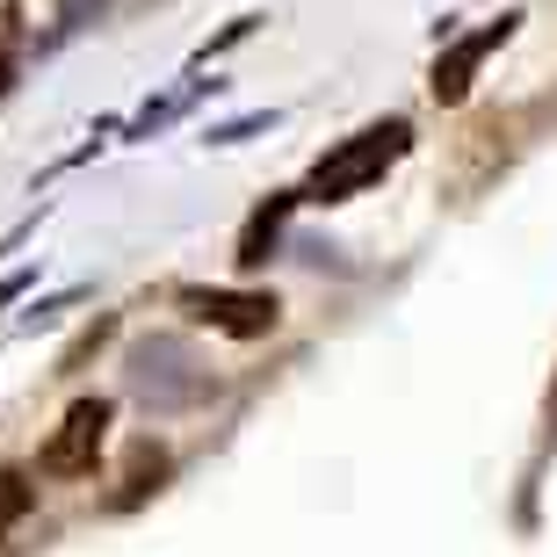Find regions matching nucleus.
<instances>
[{
  "mask_svg": "<svg viewBox=\"0 0 557 557\" xmlns=\"http://www.w3.org/2000/svg\"><path fill=\"white\" fill-rule=\"evenodd\" d=\"M413 145V124L406 116H392V124H370V131H355L348 145H333L326 160L311 166V182H305V203H341V196H355V188H370L384 166L398 160Z\"/></svg>",
  "mask_w": 557,
  "mask_h": 557,
  "instance_id": "nucleus-1",
  "label": "nucleus"
},
{
  "mask_svg": "<svg viewBox=\"0 0 557 557\" xmlns=\"http://www.w3.org/2000/svg\"><path fill=\"white\" fill-rule=\"evenodd\" d=\"M131 384H138L145 406H188V398H203L210 376L196 370V355L182 341H138L131 348Z\"/></svg>",
  "mask_w": 557,
  "mask_h": 557,
  "instance_id": "nucleus-2",
  "label": "nucleus"
},
{
  "mask_svg": "<svg viewBox=\"0 0 557 557\" xmlns=\"http://www.w3.org/2000/svg\"><path fill=\"white\" fill-rule=\"evenodd\" d=\"M102 428H109V398H81L59 420V434L37 449V471L44 478H87L95 471V449H102Z\"/></svg>",
  "mask_w": 557,
  "mask_h": 557,
  "instance_id": "nucleus-3",
  "label": "nucleus"
},
{
  "mask_svg": "<svg viewBox=\"0 0 557 557\" xmlns=\"http://www.w3.org/2000/svg\"><path fill=\"white\" fill-rule=\"evenodd\" d=\"M182 305L232 341H261L275 326V297H261V289H182Z\"/></svg>",
  "mask_w": 557,
  "mask_h": 557,
  "instance_id": "nucleus-4",
  "label": "nucleus"
},
{
  "mask_svg": "<svg viewBox=\"0 0 557 557\" xmlns=\"http://www.w3.org/2000/svg\"><path fill=\"white\" fill-rule=\"evenodd\" d=\"M521 15H499L493 29H478V37H463L449 51V59H434V102H463V95H471V81H478V65H485V51H493V44H507V29H515Z\"/></svg>",
  "mask_w": 557,
  "mask_h": 557,
  "instance_id": "nucleus-5",
  "label": "nucleus"
},
{
  "mask_svg": "<svg viewBox=\"0 0 557 557\" xmlns=\"http://www.w3.org/2000/svg\"><path fill=\"white\" fill-rule=\"evenodd\" d=\"M283 218H289V196H275V203H269V210H261V218L247 225V239H239V261H247V269H261V261H269L275 232H283Z\"/></svg>",
  "mask_w": 557,
  "mask_h": 557,
  "instance_id": "nucleus-6",
  "label": "nucleus"
},
{
  "mask_svg": "<svg viewBox=\"0 0 557 557\" xmlns=\"http://www.w3.org/2000/svg\"><path fill=\"white\" fill-rule=\"evenodd\" d=\"M29 507H37V485H29L22 471H0V529H8V521H22Z\"/></svg>",
  "mask_w": 557,
  "mask_h": 557,
  "instance_id": "nucleus-7",
  "label": "nucleus"
},
{
  "mask_svg": "<svg viewBox=\"0 0 557 557\" xmlns=\"http://www.w3.org/2000/svg\"><path fill=\"white\" fill-rule=\"evenodd\" d=\"M15 87V22L0 15V95Z\"/></svg>",
  "mask_w": 557,
  "mask_h": 557,
  "instance_id": "nucleus-8",
  "label": "nucleus"
}]
</instances>
